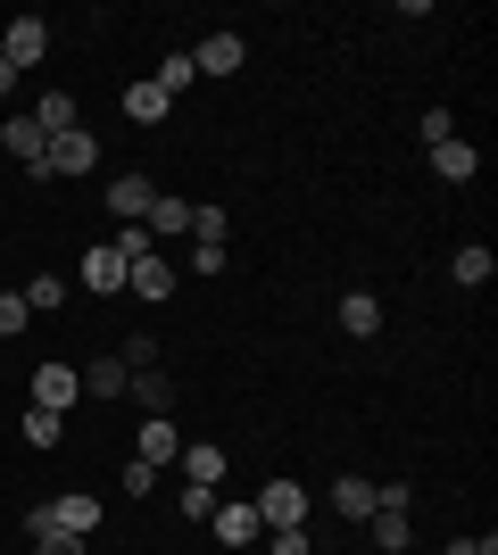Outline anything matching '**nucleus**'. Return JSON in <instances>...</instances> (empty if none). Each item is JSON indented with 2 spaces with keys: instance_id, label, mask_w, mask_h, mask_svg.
<instances>
[{
  "instance_id": "nucleus-1",
  "label": "nucleus",
  "mask_w": 498,
  "mask_h": 555,
  "mask_svg": "<svg viewBox=\"0 0 498 555\" xmlns=\"http://www.w3.org/2000/svg\"><path fill=\"white\" fill-rule=\"evenodd\" d=\"M250 506H258V531H299V522H308V489L299 481H266Z\"/></svg>"
},
{
  "instance_id": "nucleus-2",
  "label": "nucleus",
  "mask_w": 498,
  "mask_h": 555,
  "mask_svg": "<svg viewBox=\"0 0 498 555\" xmlns=\"http://www.w3.org/2000/svg\"><path fill=\"white\" fill-rule=\"evenodd\" d=\"M208 522H216V547H225V555H250V547H258V506H250V498H216V514H208Z\"/></svg>"
},
{
  "instance_id": "nucleus-3",
  "label": "nucleus",
  "mask_w": 498,
  "mask_h": 555,
  "mask_svg": "<svg viewBox=\"0 0 498 555\" xmlns=\"http://www.w3.org/2000/svg\"><path fill=\"white\" fill-rule=\"evenodd\" d=\"M75 398H84V365H67V357H50V365H34V406H50V415H67Z\"/></svg>"
},
{
  "instance_id": "nucleus-4",
  "label": "nucleus",
  "mask_w": 498,
  "mask_h": 555,
  "mask_svg": "<svg viewBox=\"0 0 498 555\" xmlns=\"http://www.w3.org/2000/svg\"><path fill=\"white\" fill-rule=\"evenodd\" d=\"M100 166V141H92V125H75V133H50V150H42V175H92Z\"/></svg>"
},
{
  "instance_id": "nucleus-5",
  "label": "nucleus",
  "mask_w": 498,
  "mask_h": 555,
  "mask_svg": "<svg viewBox=\"0 0 498 555\" xmlns=\"http://www.w3.org/2000/svg\"><path fill=\"white\" fill-rule=\"evenodd\" d=\"M0 59H9V67H42V59H50V25L42 17H17V25H0Z\"/></svg>"
},
{
  "instance_id": "nucleus-6",
  "label": "nucleus",
  "mask_w": 498,
  "mask_h": 555,
  "mask_svg": "<svg viewBox=\"0 0 498 555\" xmlns=\"http://www.w3.org/2000/svg\"><path fill=\"white\" fill-rule=\"evenodd\" d=\"M241 59H250V42H241V34H208V42L191 50V75L225 83V75H241Z\"/></svg>"
},
{
  "instance_id": "nucleus-7",
  "label": "nucleus",
  "mask_w": 498,
  "mask_h": 555,
  "mask_svg": "<svg viewBox=\"0 0 498 555\" xmlns=\"http://www.w3.org/2000/svg\"><path fill=\"white\" fill-rule=\"evenodd\" d=\"M133 456H142V464H158V473H166V464L183 456V431H175L166 415H142V431H133Z\"/></svg>"
},
{
  "instance_id": "nucleus-8",
  "label": "nucleus",
  "mask_w": 498,
  "mask_h": 555,
  "mask_svg": "<svg viewBox=\"0 0 498 555\" xmlns=\"http://www.w3.org/2000/svg\"><path fill=\"white\" fill-rule=\"evenodd\" d=\"M0 141H9V158H17L25 166V175H42V150H50V133H42V125H34V116H9V125H0Z\"/></svg>"
},
{
  "instance_id": "nucleus-9",
  "label": "nucleus",
  "mask_w": 498,
  "mask_h": 555,
  "mask_svg": "<svg viewBox=\"0 0 498 555\" xmlns=\"http://www.w3.org/2000/svg\"><path fill=\"white\" fill-rule=\"evenodd\" d=\"M175 464H183L191 489H216V481H225V448H216V440H183V456H175Z\"/></svg>"
},
{
  "instance_id": "nucleus-10",
  "label": "nucleus",
  "mask_w": 498,
  "mask_h": 555,
  "mask_svg": "<svg viewBox=\"0 0 498 555\" xmlns=\"http://www.w3.org/2000/svg\"><path fill=\"white\" fill-rule=\"evenodd\" d=\"M366 539H374L382 555H407V539H416V522H407V506H374V514H366Z\"/></svg>"
},
{
  "instance_id": "nucleus-11",
  "label": "nucleus",
  "mask_w": 498,
  "mask_h": 555,
  "mask_svg": "<svg viewBox=\"0 0 498 555\" xmlns=\"http://www.w3.org/2000/svg\"><path fill=\"white\" fill-rule=\"evenodd\" d=\"M150 199H158V191H150V175H117V183H108V216H125V224H142Z\"/></svg>"
},
{
  "instance_id": "nucleus-12",
  "label": "nucleus",
  "mask_w": 498,
  "mask_h": 555,
  "mask_svg": "<svg viewBox=\"0 0 498 555\" xmlns=\"http://www.w3.org/2000/svg\"><path fill=\"white\" fill-rule=\"evenodd\" d=\"M341 332H349V340H374L382 332V299L374 291H341Z\"/></svg>"
},
{
  "instance_id": "nucleus-13",
  "label": "nucleus",
  "mask_w": 498,
  "mask_h": 555,
  "mask_svg": "<svg viewBox=\"0 0 498 555\" xmlns=\"http://www.w3.org/2000/svg\"><path fill=\"white\" fill-rule=\"evenodd\" d=\"M474 166H482L474 141H440V150H432V175H440V183H474Z\"/></svg>"
},
{
  "instance_id": "nucleus-14",
  "label": "nucleus",
  "mask_w": 498,
  "mask_h": 555,
  "mask_svg": "<svg viewBox=\"0 0 498 555\" xmlns=\"http://www.w3.org/2000/svg\"><path fill=\"white\" fill-rule=\"evenodd\" d=\"M332 514H341V522H366V514H374V481L341 473V481H332Z\"/></svg>"
},
{
  "instance_id": "nucleus-15",
  "label": "nucleus",
  "mask_w": 498,
  "mask_h": 555,
  "mask_svg": "<svg viewBox=\"0 0 498 555\" xmlns=\"http://www.w3.org/2000/svg\"><path fill=\"white\" fill-rule=\"evenodd\" d=\"M25 116H34L42 133H75V125H84V116H75V92H42V100H34Z\"/></svg>"
},
{
  "instance_id": "nucleus-16",
  "label": "nucleus",
  "mask_w": 498,
  "mask_h": 555,
  "mask_svg": "<svg viewBox=\"0 0 498 555\" xmlns=\"http://www.w3.org/2000/svg\"><path fill=\"white\" fill-rule=\"evenodd\" d=\"M125 398H142V415H175V382H166L158 365L133 373V390H125Z\"/></svg>"
},
{
  "instance_id": "nucleus-17",
  "label": "nucleus",
  "mask_w": 498,
  "mask_h": 555,
  "mask_svg": "<svg viewBox=\"0 0 498 555\" xmlns=\"http://www.w3.org/2000/svg\"><path fill=\"white\" fill-rule=\"evenodd\" d=\"M84 390H92V398H125V390H133V373H125L117 357H92V365H84Z\"/></svg>"
},
{
  "instance_id": "nucleus-18",
  "label": "nucleus",
  "mask_w": 498,
  "mask_h": 555,
  "mask_svg": "<svg viewBox=\"0 0 498 555\" xmlns=\"http://www.w3.org/2000/svg\"><path fill=\"white\" fill-rule=\"evenodd\" d=\"M166 108H175V100H166L158 83H150V75L133 83V92H125V116H133V125H166Z\"/></svg>"
},
{
  "instance_id": "nucleus-19",
  "label": "nucleus",
  "mask_w": 498,
  "mask_h": 555,
  "mask_svg": "<svg viewBox=\"0 0 498 555\" xmlns=\"http://www.w3.org/2000/svg\"><path fill=\"white\" fill-rule=\"evenodd\" d=\"M84 282H92V291H125V257L108 249V241H100V249L84 257Z\"/></svg>"
},
{
  "instance_id": "nucleus-20",
  "label": "nucleus",
  "mask_w": 498,
  "mask_h": 555,
  "mask_svg": "<svg viewBox=\"0 0 498 555\" xmlns=\"http://www.w3.org/2000/svg\"><path fill=\"white\" fill-rule=\"evenodd\" d=\"M142 232H191V199L158 191V199H150V224H142Z\"/></svg>"
},
{
  "instance_id": "nucleus-21",
  "label": "nucleus",
  "mask_w": 498,
  "mask_h": 555,
  "mask_svg": "<svg viewBox=\"0 0 498 555\" xmlns=\"http://www.w3.org/2000/svg\"><path fill=\"white\" fill-rule=\"evenodd\" d=\"M150 83H158L166 100H175V92H191V83H200V75H191V50H166V59H158V75H150Z\"/></svg>"
},
{
  "instance_id": "nucleus-22",
  "label": "nucleus",
  "mask_w": 498,
  "mask_h": 555,
  "mask_svg": "<svg viewBox=\"0 0 498 555\" xmlns=\"http://www.w3.org/2000/svg\"><path fill=\"white\" fill-rule=\"evenodd\" d=\"M490 274H498V257L482 249V241H465V249H457V282H465V291H482Z\"/></svg>"
},
{
  "instance_id": "nucleus-23",
  "label": "nucleus",
  "mask_w": 498,
  "mask_h": 555,
  "mask_svg": "<svg viewBox=\"0 0 498 555\" xmlns=\"http://www.w3.org/2000/svg\"><path fill=\"white\" fill-rule=\"evenodd\" d=\"M25 307H34V315H59V307H67V282H59V274H34V282H25Z\"/></svg>"
},
{
  "instance_id": "nucleus-24",
  "label": "nucleus",
  "mask_w": 498,
  "mask_h": 555,
  "mask_svg": "<svg viewBox=\"0 0 498 555\" xmlns=\"http://www.w3.org/2000/svg\"><path fill=\"white\" fill-rule=\"evenodd\" d=\"M67 415H50V406H25V448H59Z\"/></svg>"
},
{
  "instance_id": "nucleus-25",
  "label": "nucleus",
  "mask_w": 498,
  "mask_h": 555,
  "mask_svg": "<svg viewBox=\"0 0 498 555\" xmlns=\"http://www.w3.org/2000/svg\"><path fill=\"white\" fill-rule=\"evenodd\" d=\"M25 324H34V307H25V291H0V340H17Z\"/></svg>"
},
{
  "instance_id": "nucleus-26",
  "label": "nucleus",
  "mask_w": 498,
  "mask_h": 555,
  "mask_svg": "<svg viewBox=\"0 0 498 555\" xmlns=\"http://www.w3.org/2000/svg\"><path fill=\"white\" fill-rule=\"evenodd\" d=\"M175 506H183V522H208V514H216V489H175Z\"/></svg>"
},
{
  "instance_id": "nucleus-27",
  "label": "nucleus",
  "mask_w": 498,
  "mask_h": 555,
  "mask_svg": "<svg viewBox=\"0 0 498 555\" xmlns=\"http://www.w3.org/2000/svg\"><path fill=\"white\" fill-rule=\"evenodd\" d=\"M416 133H424V150H440V141H457V125H449V108H424V116H416Z\"/></svg>"
},
{
  "instance_id": "nucleus-28",
  "label": "nucleus",
  "mask_w": 498,
  "mask_h": 555,
  "mask_svg": "<svg viewBox=\"0 0 498 555\" xmlns=\"http://www.w3.org/2000/svg\"><path fill=\"white\" fill-rule=\"evenodd\" d=\"M117 365H125V373H150V365H158V340H150V332H142V340H125Z\"/></svg>"
},
{
  "instance_id": "nucleus-29",
  "label": "nucleus",
  "mask_w": 498,
  "mask_h": 555,
  "mask_svg": "<svg viewBox=\"0 0 498 555\" xmlns=\"http://www.w3.org/2000/svg\"><path fill=\"white\" fill-rule=\"evenodd\" d=\"M266 555H316L308 522H299V531H266Z\"/></svg>"
},
{
  "instance_id": "nucleus-30",
  "label": "nucleus",
  "mask_w": 498,
  "mask_h": 555,
  "mask_svg": "<svg viewBox=\"0 0 498 555\" xmlns=\"http://www.w3.org/2000/svg\"><path fill=\"white\" fill-rule=\"evenodd\" d=\"M125 489H133V498H150V489H158V464L133 456V464H125Z\"/></svg>"
},
{
  "instance_id": "nucleus-31",
  "label": "nucleus",
  "mask_w": 498,
  "mask_h": 555,
  "mask_svg": "<svg viewBox=\"0 0 498 555\" xmlns=\"http://www.w3.org/2000/svg\"><path fill=\"white\" fill-rule=\"evenodd\" d=\"M34 555H84V539H67V531H42V539H34Z\"/></svg>"
},
{
  "instance_id": "nucleus-32",
  "label": "nucleus",
  "mask_w": 498,
  "mask_h": 555,
  "mask_svg": "<svg viewBox=\"0 0 498 555\" xmlns=\"http://www.w3.org/2000/svg\"><path fill=\"white\" fill-rule=\"evenodd\" d=\"M0 100H17V67L9 59H0Z\"/></svg>"
},
{
  "instance_id": "nucleus-33",
  "label": "nucleus",
  "mask_w": 498,
  "mask_h": 555,
  "mask_svg": "<svg viewBox=\"0 0 498 555\" xmlns=\"http://www.w3.org/2000/svg\"><path fill=\"white\" fill-rule=\"evenodd\" d=\"M482 555H498V539H482Z\"/></svg>"
}]
</instances>
